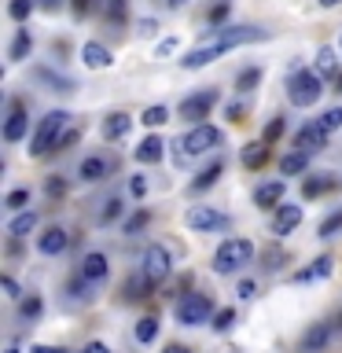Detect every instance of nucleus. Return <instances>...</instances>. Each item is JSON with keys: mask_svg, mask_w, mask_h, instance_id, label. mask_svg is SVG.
<instances>
[{"mask_svg": "<svg viewBox=\"0 0 342 353\" xmlns=\"http://www.w3.org/2000/svg\"><path fill=\"white\" fill-rule=\"evenodd\" d=\"M41 4H44V8H59L63 0H41Z\"/></svg>", "mask_w": 342, "mask_h": 353, "instance_id": "obj_53", "label": "nucleus"}, {"mask_svg": "<svg viewBox=\"0 0 342 353\" xmlns=\"http://www.w3.org/2000/svg\"><path fill=\"white\" fill-rule=\"evenodd\" d=\"M302 217H305L302 206L280 203V206H276V214H272V236H287V232H294L298 225H302Z\"/></svg>", "mask_w": 342, "mask_h": 353, "instance_id": "obj_10", "label": "nucleus"}, {"mask_svg": "<svg viewBox=\"0 0 342 353\" xmlns=\"http://www.w3.org/2000/svg\"><path fill=\"white\" fill-rule=\"evenodd\" d=\"M26 203H30V192L26 188H15V192H8V199H4V210L19 214V210H26Z\"/></svg>", "mask_w": 342, "mask_h": 353, "instance_id": "obj_33", "label": "nucleus"}, {"mask_svg": "<svg viewBox=\"0 0 342 353\" xmlns=\"http://www.w3.org/2000/svg\"><path fill=\"white\" fill-rule=\"evenodd\" d=\"M250 258H254V243H250V239H243V236L225 239V243L214 250V272L228 276V272L243 269V265H250Z\"/></svg>", "mask_w": 342, "mask_h": 353, "instance_id": "obj_2", "label": "nucleus"}, {"mask_svg": "<svg viewBox=\"0 0 342 353\" xmlns=\"http://www.w3.org/2000/svg\"><path fill=\"white\" fill-rule=\"evenodd\" d=\"M0 287H4V294H8V298H15V302L22 298V294H19V283L11 280V276H4V280H0Z\"/></svg>", "mask_w": 342, "mask_h": 353, "instance_id": "obj_43", "label": "nucleus"}, {"mask_svg": "<svg viewBox=\"0 0 342 353\" xmlns=\"http://www.w3.org/2000/svg\"><path fill=\"white\" fill-rule=\"evenodd\" d=\"M328 339H331V327L328 324H313V327L305 331V339H302V350L305 353H320V350L328 346Z\"/></svg>", "mask_w": 342, "mask_h": 353, "instance_id": "obj_20", "label": "nucleus"}, {"mask_svg": "<svg viewBox=\"0 0 342 353\" xmlns=\"http://www.w3.org/2000/svg\"><path fill=\"white\" fill-rule=\"evenodd\" d=\"M107 173H110V162L99 159V154H88V159H81V165H77V176H81L85 184H99Z\"/></svg>", "mask_w": 342, "mask_h": 353, "instance_id": "obj_15", "label": "nucleus"}, {"mask_svg": "<svg viewBox=\"0 0 342 353\" xmlns=\"http://www.w3.org/2000/svg\"><path fill=\"white\" fill-rule=\"evenodd\" d=\"M44 309L41 294H30V298H19V320H33Z\"/></svg>", "mask_w": 342, "mask_h": 353, "instance_id": "obj_30", "label": "nucleus"}, {"mask_svg": "<svg viewBox=\"0 0 342 353\" xmlns=\"http://www.w3.org/2000/svg\"><path fill=\"white\" fill-rule=\"evenodd\" d=\"M162 148H165V143H162L159 137H143V140L137 143V151H132V154H137V162H140V165H154V162L162 159Z\"/></svg>", "mask_w": 342, "mask_h": 353, "instance_id": "obj_18", "label": "nucleus"}, {"mask_svg": "<svg viewBox=\"0 0 342 353\" xmlns=\"http://www.w3.org/2000/svg\"><path fill=\"white\" fill-rule=\"evenodd\" d=\"M214 107H217V88H203V92H192V96L181 99V107H177V118L199 125V121L210 118V110H214Z\"/></svg>", "mask_w": 342, "mask_h": 353, "instance_id": "obj_6", "label": "nucleus"}, {"mask_svg": "<svg viewBox=\"0 0 342 353\" xmlns=\"http://www.w3.org/2000/svg\"><path fill=\"white\" fill-rule=\"evenodd\" d=\"M320 125H324L328 132L342 129V107H331V110H324V118H320Z\"/></svg>", "mask_w": 342, "mask_h": 353, "instance_id": "obj_39", "label": "nucleus"}, {"mask_svg": "<svg viewBox=\"0 0 342 353\" xmlns=\"http://www.w3.org/2000/svg\"><path fill=\"white\" fill-rule=\"evenodd\" d=\"M239 298H254V283H250V280L239 283Z\"/></svg>", "mask_w": 342, "mask_h": 353, "instance_id": "obj_48", "label": "nucleus"}, {"mask_svg": "<svg viewBox=\"0 0 342 353\" xmlns=\"http://www.w3.org/2000/svg\"><path fill=\"white\" fill-rule=\"evenodd\" d=\"M66 247H70V236H66V228H59V225L44 228L37 236V250L44 254V258H59Z\"/></svg>", "mask_w": 342, "mask_h": 353, "instance_id": "obj_11", "label": "nucleus"}, {"mask_svg": "<svg viewBox=\"0 0 342 353\" xmlns=\"http://www.w3.org/2000/svg\"><path fill=\"white\" fill-rule=\"evenodd\" d=\"M33 228H37V210H19V214L8 221V232H11V236H30Z\"/></svg>", "mask_w": 342, "mask_h": 353, "instance_id": "obj_21", "label": "nucleus"}, {"mask_svg": "<svg viewBox=\"0 0 342 353\" xmlns=\"http://www.w3.org/2000/svg\"><path fill=\"white\" fill-rule=\"evenodd\" d=\"M81 63L88 66V70H107V66L114 63V55H110L107 44H99V41H85V44H81Z\"/></svg>", "mask_w": 342, "mask_h": 353, "instance_id": "obj_13", "label": "nucleus"}, {"mask_svg": "<svg viewBox=\"0 0 342 353\" xmlns=\"http://www.w3.org/2000/svg\"><path fill=\"white\" fill-rule=\"evenodd\" d=\"M184 225L192 232H225V228H232V217L221 214L217 206H188Z\"/></svg>", "mask_w": 342, "mask_h": 353, "instance_id": "obj_7", "label": "nucleus"}, {"mask_svg": "<svg viewBox=\"0 0 342 353\" xmlns=\"http://www.w3.org/2000/svg\"><path fill=\"white\" fill-rule=\"evenodd\" d=\"M66 121H70L66 110H48V114L41 118V125L33 129V140H30V154H33V159L48 154L55 143H59V137L66 132Z\"/></svg>", "mask_w": 342, "mask_h": 353, "instance_id": "obj_1", "label": "nucleus"}, {"mask_svg": "<svg viewBox=\"0 0 342 353\" xmlns=\"http://www.w3.org/2000/svg\"><path fill=\"white\" fill-rule=\"evenodd\" d=\"M265 159H269V143H247V148H243V165H247V170H261L265 165Z\"/></svg>", "mask_w": 342, "mask_h": 353, "instance_id": "obj_24", "label": "nucleus"}, {"mask_svg": "<svg viewBox=\"0 0 342 353\" xmlns=\"http://www.w3.org/2000/svg\"><path fill=\"white\" fill-rule=\"evenodd\" d=\"M37 81L48 85V92H74V81L63 74H52V70H37Z\"/></svg>", "mask_w": 342, "mask_h": 353, "instance_id": "obj_28", "label": "nucleus"}, {"mask_svg": "<svg viewBox=\"0 0 342 353\" xmlns=\"http://www.w3.org/2000/svg\"><path fill=\"white\" fill-rule=\"evenodd\" d=\"M173 48H177V41H173V37H170V41H162V44H159V55H170Z\"/></svg>", "mask_w": 342, "mask_h": 353, "instance_id": "obj_49", "label": "nucleus"}, {"mask_svg": "<svg viewBox=\"0 0 342 353\" xmlns=\"http://www.w3.org/2000/svg\"><path fill=\"white\" fill-rule=\"evenodd\" d=\"M305 165H309V151L298 148V151H291V154H283V159H280V173L283 176H294V173H302Z\"/></svg>", "mask_w": 342, "mask_h": 353, "instance_id": "obj_25", "label": "nucleus"}, {"mask_svg": "<svg viewBox=\"0 0 342 353\" xmlns=\"http://www.w3.org/2000/svg\"><path fill=\"white\" fill-rule=\"evenodd\" d=\"M8 353H19V350H15V346H11V350H8Z\"/></svg>", "mask_w": 342, "mask_h": 353, "instance_id": "obj_57", "label": "nucleus"}, {"mask_svg": "<svg viewBox=\"0 0 342 353\" xmlns=\"http://www.w3.org/2000/svg\"><path fill=\"white\" fill-rule=\"evenodd\" d=\"M48 192L52 195H63V181H48Z\"/></svg>", "mask_w": 342, "mask_h": 353, "instance_id": "obj_51", "label": "nucleus"}, {"mask_svg": "<svg viewBox=\"0 0 342 353\" xmlns=\"http://www.w3.org/2000/svg\"><path fill=\"white\" fill-rule=\"evenodd\" d=\"M121 214H125V203H121L118 195H110L107 203H103V214H99V221H103V225H110V221H118Z\"/></svg>", "mask_w": 342, "mask_h": 353, "instance_id": "obj_32", "label": "nucleus"}, {"mask_svg": "<svg viewBox=\"0 0 342 353\" xmlns=\"http://www.w3.org/2000/svg\"><path fill=\"white\" fill-rule=\"evenodd\" d=\"M129 192L137 195V199H143V195H148V176H132V181H129Z\"/></svg>", "mask_w": 342, "mask_h": 353, "instance_id": "obj_41", "label": "nucleus"}, {"mask_svg": "<svg viewBox=\"0 0 342 353\" xmlns=\"http://www.w3.org/2000/svg\"><path fill=\"white\" fill-rule=\"evenodd\" d=\"M328 188H331L328 176H313V181H305V184H302V195H305V199H316V195H324Z\"/></svg>", "mask_w": 342, "mask_h": 353, "instance_id": "obj_34", "label": "nucleus"}, {"mask_svg": "<svg viewBox=\"0 0 342 353\" xmlns=\"http://www.w3.org/2000/svg\"><path fill=\"white\" fill-rule=\"evenodd\" d=\"M210 320H214V298L210 294H184L177 302V324L199 327V324H210Z\"/></svg>", "mask_w": 342, "mask_h": 353, "instance_id": "obj_5", "label": "nucleus"}, {"mask_svg": "<svg viewBox=\"0 0 342 353\" xmlns=\"http://www.w3.org/2000/svg\"><path fill=\"white\" fill-rule=\"evenodd\" d=\"M81 353H110V350L103 346V342H88V346H85Z\"/></svg>", "mask_w": 342, "mask_h": 353, "instance_id": "obj_46", "label": "nucleus"}, {"mask_svg": "<svg viewBox=\"0 0 342 353\" xmlns=\"http://www.w3.org/2000/svg\"><path fill=\"white\" fill-rule=\"evenodd\" d=\"M33 52V37H30V30H15V41H11V63H22L26 55Z\"/></svg>", "mask_w": 342, "mask_h": 353, "instance_id": "obj_26", "label": "nucleus"}, {"mask_svg": "<svg viewBox=\"0 0 342 353\" xmlns=\"http://www.w3.org/2000/svg\"><path fill=\"white\" fill-rule=\"evenodd\" d=\"M107 258L99 250H92V254H85V261H81V280L88 283V287H99L107 280Z\"/></svg>", "mask_w": 342, "mask_h": 353, "instance_id": "obj_14", "label": "nucleus"}, {"mask_svg": "<svg viewBox=\"0 0 342 353\" xmlns=\"http://www.w3.org/2000/svg\"><path fill=\"white\" fill-rule=\"evenodd\" d=\"M258 81H261V70H258V66H247V70L239 74V81H236V88H239V92H250V88L258 85Z\"/></svg>", "mask_w": 342, "mask_h": 353, "instance_id": "obj_35", "label": "nucleus"}, {"mask_svg": "<svg viewBox=\"0 0 342 353\" xmlns=\"http://www.w3.org/2000/svg\"><path fill=\"white\" fill-rule=\"evenodd\" d=\"M221 140H225V137H221L217 125L199 121V125H192V132L181 140V154H177V159H199V154H206V151H217Z\"/></svg>", "mask_w": 342, "mask_h": 353, "instance_id": "obj_4", "label": "nucleus"}, {"mask_svg": "<svg viewBox=\"0 0 342 353\" xmlns=\"http://www.w3.org/2000/svg\"><path fill=\"white\" fill-rule=\"evenodd\" d=\"M328 137L331 132L320 125V121H313V125H302L298 129V137H294V148H302V151H320V148H328Z\"/></svg>", "mask_w": 342, "mask_h": 353, "instance_id": "obj_12", "label": "nucleus"}, {"mask_svg": "<svg viewBox=\"0 0 342 353\" xmlns=\"http://www.w3.org/2000/svg\"><path fill=\"white\" fill-rule=\"evenodd\" d=\"M339 48H342V41H339Z\"/></svg>", "mask_w": 342, "mask_h": 353, "instance_id": "obj_58", "label": "nucleus"}, {"mask_svg": "<svg viewBox=\"0 0 342 353\" xmlns=\"http://www.w3.org/2000/svg\"><path fill=\"white\" fill-rule=\"evenodd\" d=\"M339 92H342V77H339Z\"/></svg>", "mask_w": 342, "mask_h": 353, "instance_id": "obj_56", "label": "nucleus"}, {"mask_svg": "<svg viewBox=\"0 0 342 353\" xmlns=\"http://www.w3.org/2000/svg\"><path fill=\"white\" fill-rule=\"evenodd\" d=\"M210 324H214V331H228L232 324H236V309H221V313H214Z\"/></svg>", "mask_w": 342, "mask_h": 353, "instance_id": "obj_38", "label": "nucleus"}, {"mask_svg": "<svg viewBox=\"0 0 342 353\" xmlns=\"http://www.w3.org/2000/svg\"><path fill=\"white\" fill-rule=\"evenodd\" d=\"M165 4H170V8H181V4H184V0H165Z\"/></svg>", "mask_w": 342, "mask_h": 353, "instance_id": "obj_55", "label": "nucleus"}, {"mask_svg": "<svg viewBox=\"0 0 342 353\" xmlns=\"http://www.w3.org/2000/svg\"><path fill=\"white\" fill-rule=\"evenodd\" d=\"M30 11H33V0H11V4H8V15L15 19V22L30 19Z\"/></svg>", "mask_w": 342, "mask_h": 353, "instance_id": "obj_36", "label": "nucleus"}, {"mask_svg": "<svg viewBox=\"0 0 342 353\" xmlns=\"http://www.w3.org/2000/svg\"><path fill=\"white\" fill-rule=\"evenodd\" d=\"M324 96V77L316 70H294L291 81H287V99L294 107H313L316 99Z\"/></svg>", "mask_w": 342, "mask_h": 353, "instance_id": "obj_3", "label": "nucleus"}, {"mask_svg": "<svg viewBox=\"0 0 342 353\" xmlns=\"http://www.w3.org/2000/svg\"><path fill=\"white\" fill-rule=\"evenodd\" d=\"M70 143H77V129H66L63 137H59V143H55V148H59V151H66Z\"/></svg>", "mask_w": 342, "mask_h": 353, "instance_id": "obj_44", "label": "nucleus"}, {"mask_svg": "<svg viewBox=\"0 0 342 353\" xmlns=\"http://www.w3.org/2000/svg\"><path fill=\"white\" fill-rule=\"evenodd\" d=\"M225 15H228V4H217V8H214V15H210V22H221Z\"/></svg>", "mask_w": 342, "mask_h": 353, "instance_id": "obj_47", "label": "nucleus"}, {"mask_svg": "<svg viewBox=\"0 0 342 353\" xmlns=\"http://www.w3.org/2000/svg\"><path fill=\"white\" fill-rule=\"evenodd\" d=\"M232 48H236V41L225 37V33H217V41H210V44H203V48H192V52H188L184 59H181V66H184V70H203L206 63H214L217 55H225V52H232Z\"/></svg>", "mask_w": 342, "mask_h": 353, "instance_id": "obj_8", "label": "nucleus"}, {"mask_svg": "<svg viewBox=\"0 0 342 353\" xmlns=\"http://www.w3.org/2000/svg\"><path fill=\"white\" fill-rule=\"evenodd\" d=\"M30 353H70L66 346H30Z\"/></svg>", "mask_w": 342, "mask_h": 353, "instance_id": "obj_45", "label": "nucleus"}, {"mask_svg": "<svg viewBox=\"0 0 342 353\" xmlns=\"http://www.w3.org/2000/svg\"><path fill=\"white\" fill-rule=\"evenodd\" d=\"M283 195H287V184L283 181H269V184H261L258 192H254V203H258L261 210H276L283 203Z\"/></svg>", "mask_w": 342, "mask_h": 353, "instance_id": "obj_16", "label": "nucleus"}, {"mask_svg": "<svg viewBox=\"0 0 342 353\" xmlns=\"http://www.w3.org/2000/svg\"><path fill=\"white\" fill-rule=\"evenodd\" d=\"M170 269H173V254L162 247V243H151L148 250H143V280L148 283H159V280H165L170 276Z\"/></svg>", "mask_w": 342, "mask_h": 353, "instance_id": "obj_9", "label": "nucleus"}, {"mask_svg": "<svg viewBox=\"0 0 342 353\" xmlns=\"http://www.w3.org/2000/svg\"><path fill=\"white\" fill-rule=\"evenodd\" d=\"M165 353H188L184 346H170V350H165Z\"/></svg>", "mask_w": 342, "mask_h": 353, "instance_id": "obj_54", "label": "nucleus"}, {"mask_svg": "<svg viewBox=\"0 0 342 353\" xmlns=\"http://www.w3.org/2000/svg\"><path fill=\"white\" fill-rule=\"evenodd\" d=\"M280 132H283V121H280V118H272V121H269V129H265V137H261V140H265V143H272L276 137H280Z\"/></svg>", "mask_w": 342, "mask_h": 353, "instance_id": "obj_42", "label": "nucleus"}, {"mask_svg": "<svg viewBox=\"0 0 342 353\" xmlns=\"http://www.w3.org/2000/svg\"><path fill=\"white\" fill-rule=\"evenodd\" d=\"M88 4H92V0H74V11H77V15H85Z\"/></svg>", "mask_w": 342, "mask_h": 353, "instance_id": "obj_50", "label": "nucleus"}, {"mask_svg": "<svg viewBox=\"0 0 342 353\" xmlns=\"http://www.w3.org/2000/svg\"><path fill=\"white\" fill-rule=\"evenodd\" d=\"M140 121H143V125H165V121H170V110H165L162 103H154V107H148V110H143V114H140Z\"/></svg>", "mask_w": 342, "mask_h": 353, "instance_id": "obj_31", "label": "nucleus"}, {"mask_svg": "<svg viewBox=\"0 0 342 353\" xmlns=\"http://www.w3.org/2000/svg\"><path fill=\"white\" fill-rule=\"evenodd\" d=\"M221 173H225V165H221V162H214L210 170H203V173H199L195 181H192V192H203V188L217 184V176H221Z\"/></svg>", "mask_w": 342, "mask_h": 353, "instance_id": "obj_29", "label": "nucleus"}, {"mask_svg": "<svg viewBox=\"0 0 342 353\" xmlns=\"http://www.w3.org/2000/svg\"><path fill=\"white\" fill-rule=\"evenodd\" d=\"M331 269H335V261L328 258H316L313 265H309V269H302V272H294V283H309V280H328L331 276Z\"/></svg>", "mask_w": 342, "mask_h": 353, "instance_id": "obj_19", "label": "nucleus"}, {"mask_svg": "<svg viewBox=\"0 0 342 353\" xmlns=\"http://www.w3.org/2000/svg\"><path fill=\"white\" fill-rule=\"evenodd\" d=\"M26 129H30V118H26V110H22V103H15V107H11L8 125H4V140L8 143H19L22 137H26Z\"/></svg>", "mask_w": 342, "mask_h": 353, "instance_id": "obj_17", "label": "nucleus"}, {"mask_svg": "<svg viewBox=\"0 0 342 353\" xmlns=\"http://www.w3.org/2000/svg\"><path fill=\"white\" fill-rule=\"evenodd\" d=\"M313 70H316L320 77H324V81H331V77L339 74V59H335V52H331V48H320V52H316Z\"/></svg>", "mask_w": 342, "mask_h": 353, "instance_id": "obj_23", "label": "nucleus"}, {"mask_svg": "<svg viewBox=\"0 0 342 353\" xmlns=\"http://www.w3.org/2000/svg\"><path fill=\"white\" fill-rule=\"evenodd\" d=\"M342 228V210H339V214H331V217H324V221H320V239H328V236H335V232Z\"/></svg>", "mask_w": 342, "mask_h": 353, "instance_id": "obj_37", "label": "nucleus"}, {"mask_svg": "<svg viewBox=\"0 0 342 353\" xmlns=\"http://www.w3.org/2000/svg\"><path fill=\"white\" fill-rule=\"evenodd\" d=\"M132 335H137L140 346H151V342L159 339V320H154V316H143V320H137V331H132Z\"/></svg>", "mask_w": 342, "mask_h": 353, "instance_id": "obj_27", "label": "nucleus"}, {"mask_svg": "<svg viewBox=\"0 0 342 353\" xmlns=\"http://www.w3.org/2000/svg\"><path fill=\"white\" fill-rule=\"evenodd\" d=\"M148 217H151L148 210H140V214H132V217L125 221V232H129V236H132V232H140L143 225H148Z\"/></svg>", "mask_w": 342, "mask_h": 353, "instance_id": "obj_40", "label": "nucleus"}, {"mask_svg": "<svg viewBox=\"0 0 342 353\" xmlns=\"http://www.w3.org/2000/svg\"><path fill=\"white\" fill-rule=\"evenodd\" d=\"M342 0H320V8H339Z\"/></svg>", "mask_w": 342, "mask_h": 353, "instance_id": "obj_52", "label": "nucleus"}, {"mask_svg": "<svg viewBox=\"0 0 342 353\" xmlns=\"http://www.w3.org/2000/svg\"><path fill=\"white\" fill-rule=\"evenodd\" d=\"M129 125H132V118L121 114V110H118V114H107V118H103V137H107V140H121V137L129 132Z\"/></svg>", "mask_w": 342, "mask_h": 353, "instance_id": "obj_22", "label": "nucleus"}]
</instances>
